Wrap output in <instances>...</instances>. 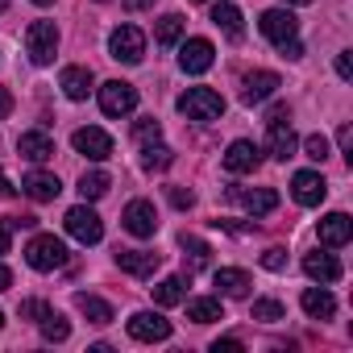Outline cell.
Returning <instances> with one entry per match:
<instances>
[{
  "mask_svg": "<svg viewBox=\"0 0 353 353\" xmlns=\"http://www.w3.org/2000/svg\"><path fill=\"white\" fill-rule=\"evenodd\" d=\"M179 112H183L188 121H221L225 96L212 92V88H188V92L179 96Z\"/></svg>",
  "mask_w": 353,
  "mask_h": 353,
  "instance_id": "cell-1",
  "label": "cell"
},
{
  "mask_svg": "<svg viewBox=\"0 0 353 353\" xmlns=\"http://www.w3.org/2000/svg\"><path fill=\"white\" fill-rule=\"evenodd\" d=\"M26 262H30L34 270H59V266H67V245H63L54 233H38V237L26 245Z\"/></svg>",
  "mask_w": 353,
  "mask_h": 353,
  "instance_id": "cell-2",
  "label": "cell"
},
{
  "mask_svg": "<svg viewBox=\"0 0 353 353\" xmlns=\"http://www.w3.org/2000/svg\"><path fill=\"white\" fill-rule=\"evenodd\" d=\"M54 50H59V30H54V21H34V26L26 30V54H30V63L46 67V63H54Z\"/></svg>",
  "mask_w": 353,
  "mask_h": 353,
  "instance_id": "cell-3",
  "label": "cell"
},
{
  "mask_svg": "<svg viewBox=\"0 0 353 353\" xmlns=\"http://www.w3.org/2000/svg\"><path fill=\"white\" fill-rule=\"evenodd\" d=\"M63 225H67V233H71L79 245H96V241L104 237V221L96 216V208H88V200L75 204V208L63 216Z\"/></svg>",
  "mask_w": 353,
  "mask_h": 353,
  "instance_id": "cell-4",
  "label": "cell"
},
{
  "mask_svg": "<svg viewBox=\"0 0 353 353\" xmlns=\"http://www.w3.org/2000/svg\"><path fill=\"white\" fill-rule=\"evenodd\" d=\"M258 30H262V38H270L274 46H287V42L299 38V21H295L291 9H266V13L258 17Z\"/></svg>",
  "mask_w": 353,
  "mask_h": 353,
  "instance_id": "cell-5",
  "label": "cell"
},
{
  "mask_svg": "<svg viewBox=\"0 0 353 353\" xmlns=\"http://www.w3.org/2000/svg\"><path fill=\"white\" fill-rule=\"evenodd\" d=\"M108 50H112L117 63L133 67V63H141V54H145V34H141L137 26H117L112 38H108Z\"/></svg>",
  "mask_w": 353,
  "mask_h": 353,
  "instance_id": "cell-6",
  "label": "cell"
},
{
  "mask_svg": "<svg viewBox=\"0 0 353 353\" xmlns=\"http://www.w3.org/2000/svg\"><path fill=\"white\" fill-rule=\"evenodd\" d=\"M100 108H104V117H129L137 108V88L121 83V79H108L100 88Z\"/></svg>",
  "mask_w": 353,
  "mask_h": 353,
  "instance_id": "cell-7",
  "label": "cell"
},
{
  "mask_svg": "<svg viewBox=\"0 0 353 353\" xmlns=\"http://www.w3.org/2000/svg\"><path fill=\"white\" fill-rule=\"evenodd\" d=\"M121 225H125V233H133V237H154V233H158V212H154L150 200H133V204H125Z\"/></svg>",
  "mask_w": 353,
  "mask_h": 353,
  "instance_id": "cell-8",
  "label": "cell"
},
{
  "mask_svg": "<svg viewBox=\"0 0 353 353\" xmlns=\"http://www.w3.org/2000/svg\"><path fill=\"white\" fill-rule=\"evenodd\" d=\"M291 196H295V204H303V208L324 204V196H328L324 174H320V170H299L295 179H291Z\"/></svg>",
  "mask_w": 353,
  "mask_h": 353,
  "instance_id": "cell-9",
  "label": "cell"
},
{
  "mask_svg": "<svg viewBox=\"0 0 353 353\" xmlns=\"http://www.w3.org/2000/svg\"><path fill=\"white\" fill-rule=\"evenodd\" d=\"M212 59H216V50H212L208 38H188V42L179 46V67H183L188 75H204V71L212 67Z\"/></svg>",
  "mask_w": 353,
  "mask_h": 353,
  "instance_id": "cell-10",
  "label": "cell"
},
{
  "mask_svg": "<svg viewBox=\"0 0 353 353\" xmlns=\"http://www.w3.org/2000/svg\"><path fill=\"white\" fill-rule=\"evenodd\" d=\"M229 200L233 204H241L250 216H266V212H274L279 208V192H270V188H229Z\"/></svg>",
  "mask_w": 353,
  "mask_h": 353,
  "instance_id": "cell-11",
  "label": "cell"
},
{
  "mask_svg": "<svg viewBox=\"0 0 353 353\" xmlns=\"http://www.w3.org/2000/svg\"><path fill=\"white\" fill-rule=\"evenodd\" d=\"M129 336L133 341H166L170 336V320L162 312H133L129 316Z\"/></svg>",
  "mask_w": 353,
  "mask_h": 353,
  "instance_id": "cell-12",
  "label": "cell"
},
{
  "mask_svg": "<svg viewBox=\"0 0 353 353\" xmlns=\"http://www.w3.org/2000/svg\"><path fill=\"white\" fill-rule=\"evenodd\" d=\"M75 150L79 154H88L92 162H104V158H112V137L104 133V129H96V125H83V129H75Z\"/></svg>",
  "mask_w": 353,
  "mask_h": 353,
  "instance_id": "cell-13",
  "label": "cell"
},
{
  "mask_svg": "<svg viewBox=\"0 0 353 353\" xmlns=\"http://www.w3.org/2000/svg\"><path fill=\"white\" fill-rule=\"evenodd\" d=\"M258 162H262V150H258L254 141H245V137L225 150V170H229V174H254Z\"/></svg>",
  "mask_w": 353,
  "mask_h": 353,
  "instance_id": "cell-14",
  "label": "cell"
},
{
  "mask_svg": "<svg viewBox=\"0 0 353 353\" xmlns=\"http://www.w3.org/2000/svg\"><path fill=\"white\" fill-rule=\"evenodd\" d=\"M279 88H283V79H279L274 71H254V75L241 79V100H245V104H262V100H270Z\"/></svg>",
  "mask_w": 353,
  "mask_h": 353,
  "instance_id": "cell-15",
  "label": "cell"
},
{
  "mask_svg": "<svg viewBox=\"0 0 353 353\" xmlns=\"http://www.w3.org/2000/svg\"><path fill=\"white\" fill-rule=\"evenodd\" d=\"M295 145H299V137H295L291 121H266V150H270L279 162H287V158L295 154Z\"/></svg>",
  "mask_w": 353,
  "mask_h": 353,
  "instance_id": "cell-16",
  "label": "cell"
},
{
  "mask_svg": "<svg viewBox=\"0 0 353 353\" xmlns=\"http://www.w3.org/2000/svg\"><path fill=\"white\" fill-rule=\"evenodd\" d=\"M117 266L133 279H150L158 266H162V254H150V250H117Z\"/></svg>",
  "mask_w": 353,
  "mask_h": 353,
  "instance_id": "cell-17",
  "label": "cell"
},
{
  "mask_svg": "<svg viewBox=\"0 0 353 353\" xmlns=\"http://www.w3.org/2000/svg\"><path fill=\"white\" fill-rule=\"evenodd\" d=\"M21 192H26L30 200H38V204H50V200H59L63 183H59V174H46V170H30L26 179H21Z\"/></svg>",
  "mask_w": 353,
  "mask_h": 353,
  "instance_id": "cell-18",
  "label": "cell"
},
{
  "mask_svg": "<svg viewBox=\"0 0 353 353\" xmlns=\"http://www.w3.org/2000/svg\"><path fill=\"white\" fill-rule=\"evenodd\" d=\"M349 237H353V221H349L345 212H328V216L320 221V245L341 250V245H349Z\"/></svg>",
  "mask_w": 353,
  "mask_h": 353,
  "instance_id": "cell-19",
  "label": "cell"
},
{
  "mask_svg": "<svg viewBox=\"0 0 353 353\" xmlns=\"http://www.w3.org/2000/svg\"><path fill=\"white\" fill-rule=\"evenodd\" d=\"M17 154L30 158V162H46V158H54V141H50V133H42V129H26V133L17 137Z\"/></svg>",
  "mask_w": 353,
  "mask_h": 353,
  "instance_id": "cell-20",
  "label": "cell"
},
{
  "mask_svg": "<svg viewBox=\"0 0 353 353\" xmlns=\"http://www.w3.org/2000/svg\"><path fill=\"white\" fill-rule=\"evenodd\" d=\"M303 274H307L312 283H336V279H341V262H336L332 254L312 250V254H303Z\"/></svg>",
  "mask_w": 353,
  "mask_h": 353,
  "instance_id": "cell-21",
  "label": "cell"
},
{
  "mask_svg": "<svg viewBox=\"0 0 353 353\" xmlns=\"http://www.w3.org/2000/svg\"><path fill=\"white\" fill-rule=\"evenodd\" d=\"M92 71L88 67H67L63 75H59V88H63V96L67 100H88V92H92Z\"/></svg>",
  "mask_w": 353,
  "mask_h": 353,
  "instance_id": "cell-22",
  "label": "cell"
},
{
  "mask_svg": "<svg viewBox=\"0 0 353 353\" xmlns=\"http://www.w3.org/2000/svg\"><path fill=\"white\" fill-rule=\"evenodd\" d=\"M216 287H221L229 299H245L250 287H254V279H250L245 270H237V266H221V270H216Z\"/></svg>",
  "mask_w": 353,
  "mask_h": 353,
  "instance_id": "cell-23",
  "label": "cell"
},
{
  "mask_svg": "<svg viewBox=\"0 0 353 353\" xmlns=\"http://www.w3.org/2000/svg\"><path fill=\"white\" fill-rule=\"evenodd\" d=\"M299 303H303V312H307L312 320H328V316L336 312V299H332L324 287H307V291L299 295Z\"/></svg>",
  "mask_w": 353,
  "mask_h": 353,
  "instance_id": "cell-24",
  "label": "cell"
},
{
  "mask_svg": "<svg viewBox=\"0 0 353 353\" xmlns=\"http://www.w3.org/2000/svg\"><path fill=\"white\" fill-rule=\"evenodd\" d=\"M183 299H188V279L183 274H170V279H162L154 287V303L158 307H174V303H183Z\"/></svg>",
  "mask_w": 353,
  "mask_h": 353,
  "instance_id": "cell-25",
  "label": "cell"
},
{
  "mask_svg": "<svg viewBox=\"0 0 353 353\" xmlns=\"http://www.w3.org/2000/svg\"><path fill=\"white\" fill-rule=\"evenodd\" d=\"M179 245L188 250V254H183V262H188V274H196V270H204V266L212 262V245H208V241H200V237L183 233V237H179Z\"/></svg>",
  "mask_w": 353,
  "mask_h": 353,
  "instance_id": "cell-26",
  "label": "cell"
},
{
  "mask_svg": "<svg viewBox=\"0 0 353 353\" xmlns=\"http://www.w3.org/2000/svg\"><path fill=\"white\" fill-rule=\"evenodd\" d=\"M212 26H216V30H225L229 38H241V34H245V26H241V9H237V5H229V0L212 5Z\"/></svg>",
  "mask_w": 353,
  "mask_h": 353,
  "instance_id": "cell-27",
  "label": "cell"
},
{
  "mask_svg": "<svg viewBox=\"0 0 353 353\" xmlns=\"http://www.w3.org/2000/svg\"><path fill=\"white\" fill-rule=\"evenodd\" d=\"M75 307L92 320V324H112V303H104L100 295H88V291H79L75 295Z\"/></svg>",
  "mask_w": 353,
  "mask_h": 353,
  "instance_id": "cell-28",
  "label": "cell"
},
{
  "mask_svg": "<svg viewBox=\"0 0 353 353\" xmlns=\"http://www.w3.org/2000/svg\"><path fill=\"white\" fill-rule=\"evenodd\" d=\"M188 320H196V324H212V320H225V307H221V299L200 295V299L188 303Z\"/></svg>",
  "mask_w": 353,
  "mask_h": 353,
  "instance_id": "cell-29",
  "label": "cell"
},
{
  "mask_svg": "<svg viewBox=\"0 0 353 353\" xmlns=\"http://www.w3.org/2000/svg\"><path fill=\"white\" fill-rule=\"evenodd\" d=\"M183 26H188V21H183L179 13H166V17L158 21V30H154V38H158V46H174V42H179V38H183Z\"/></svg>",
  "mask_w": 353,
  "mask_h": 353,
  "instance_id": "cell-30",
  "label": "cell"
},
{
  "mask_svg": "<svg viewBox=\"0 0 353 353\" xmlns=\"http://www.w3.org/2000/svg\"><path fill=\"white\" fill-rule=\"evenodd\" d=\"M170 162H174V154H170L162 141H145V145H141V166H145V170H166Z\"/></svg>",
  "mask_w": 353,
  "mask_h": 353,
  "instance_id": "cell-31",
  "label": "cell"
},
{
  "mask_svg": "<svg viewBox=\"0 0 353 353\" xmlns=\"http://www.w3.org/2000/svg\"><path fill=\"white\" fill-rule=\"evenodd\" d=\"M108 183H112V179H108L104 170H88L83 179H79V196H83V200H100V196L108 192Z\"/></svg>",
  "mask_w": 353,
  "mask_h": 353,
  "instance_id": "cell-32",
  "label": "cell"
},
{
  "mask_svg": "<svg viewBox=\"0 0 353 353\" xmlns=\"http://www.w3.org/2000/svg\"><path fill=\"white\" fill-rule=\"evenodd\" d=\"M38 324H42V336H46V341H67V336H71V324H67V320H63L54 307H50V312L38 320Z\"/></svg>",
  "mask_w": 353,
  "mask_h": 353,
  "instance_id": "cell-33",
  "label": "cell"
},
{
  "mask_svg": "<svg viewBox=\"0 0 353 353\" xmlns=\"http://www.w3.org/2000/svg\"><path fill=\"white\" fill-rule=\"evenodd\" d=\"M250 316H254V320H266V324H274V320H287V307H283L279 299H254Z\"/></svg>",
  "mask_w": 353,
  "mask_h": 353,
  "instance_id": "cell-34",
  "label": "cell"
},
{
  "mask_svg": "<svg viewBox=\"0 0 353 353\" xmlns=\"http://www.w3.org/2000/svg\"><path fill=\"white\" fill-rule=\"evenodd\" d=\"M158 137H162V125H158L154 117H141V121L133 125V141H137V145H145V141H158Z\"/></svg>",
  "mask_w": 353,
  "mask_h": 353,
  "instance_id": "cell-35",
  "label": "cell"
},
{
  "mask_svg": "<svg viewBox=\"0 0 353 353\" xmlns=\"http://www.w3.org/2000/svg\"><path fill=\"white\" fill-rule=\"evenodd\" d=\"M303 150H307L312 162H324V158H328V137H324V133H312V137L303 141Z\"/></svg>",
  "mask_w": 353,
  "mask_h": 353,
  "instance_id": "cell-36",
  "label": "cell"
},
{
  "mask_svg": "<svg viewBox=\"0 0 353 353\" xmlns=\"http://www.w3.org/2000/svg\"><path fill=\"white\" fill-rule=\"evenodd\" d=\"M262 266H266V270H283V266H287V250H279V245L266 250V254H262Z\"/></svg>",
  "mask_w": 353,
  "mask_h": 353,
  "instance_id": "cell-37",
  "label": "cell"
},
{
  "mask_svg": "<svg viewBox=\"0 0 353 353\" xmlns=\"http://www.w3.org/2000/svg\"><path fill=\"white\" fill-rule=\"evenodd\" d=\"M50 312V303H42V299H26L21 303V316H30V320H42Z\"/></svg>",
  "mask_w": 353,
  "mask_h": 353,
  "instance_id": "cell-38",
  "label": "cell"
},
{
  "mask_svg": "<svg viewBox=\"0 0 353 353\" xmlns=\"http://www.w3.org/2000/svg\"><path fill=\"white\" fill-rule=\"evenodd\" d=\"M166 196H170V204H174V208H192V204H196V196H192L188 188H170Z\"/></svg>",
  "mask_w": 353,
  "mask_h": 353,
  "instance_id": "cell-39",
  "label": "cell"
},
{
  "mask_svg": "<svg viewBox=\"0 0 353 353\" xmlns=\"http://www.w3.org/2000/svg\"><path fill=\"white\" fill-rule=\"evenodd\" d=\"M245 345L237 341V336H221V341H212V353H241Z\"/></svg>",
  "mask_w": 353,
  "mask_h": 353,
  "instance_id": "cell-40",
  "label": "cell"
},
{
  "mask_svg": "<svg viewBox=\"0 0 353 353\" xmlns=\"http://www.w3.org/2000/svg\"><path fill=\"white\" fill-rule=\"evenodd\" d=\"M336 75H341V79H353V59H349V50L336 54Z\"/></svg>",
  "mask_w": 353,
  "mask_h": 353,
  "instance_id": "cell-41",
  "label": "cell"
},
{
  "mask_svg": "<svg viewBox=\"0 0 353 353\" xmlns=\"http://www.w3.org/2000/svg\"><path fill=\"white\" fill-rule=\"evenodd\" d=\"M336 145H341V150H345V158H349V150H353V129H349V125H341V129H336Z\"/></svg>",
  "mask_w": 353,
  "mask_h": 353,
  "instance_id": "cell-42",
  "label": "cell"
},
{
  "mask_svg": "<svg viewBox=\"0 0 353 353\" xmlns=\"http://www.w3.org/2000/svg\"><path fill=\"white\" fill-rule=\"evenodd\" d=\"M283 50V59H303V42L295 38V42H287V46H279Z\"/></svg>",
  "mask_w": 353,
  "mask_h": 353,
  "instance_id": "cell-43",
  "label": "cell"
},
{
  "mask_svg": "<svg viewBox=\"0 0 353 353\" xmlns=\"http://www.w3.org/2000/svg\"><path fill=\"white\" fill-rule=\"evenodd\" d=\"M9 112H13V96H9V92H5V88H0V121H5V117H9Z\"/></svg>",
  "mask_w": 353,
  "mask_h": 353,
  "instance_id": "cell-44",
  "label": "cell"
},
{
  "mask_svg": "<svg viewBox=\"0 0 353 353\" xmlns=\"http://www.w3.org/2000/svg\"><path fill=\"white\" fill-rule=\"evenodd\" d=\"M9 287H13V270L0 262V291H9Z\"/></svg>",
  "mask_w": 353,
  "mask_h": 353,
  "instance_id": "cell-45",
  "label": "cell"
},
{
  "mask_svg": "<svg viewBox=\"0 0 353 353\" xmlns=\"http://www.w3.org/2000/svg\"><path fill=\"white\" fill-rule=\"evenodd\" d=\"M0 196H17V188L9 183V174H5V170H0Z\"/></svg>",
  "mask_w": 353,
  "mask_h": 353,
  "instance_id": "cell-46",
  "label": "cell"
},
{
  "mask_svg": "<svg viewBox=\"0 0 353 353\" xmlns=\"http://www.w3.org/2000/svg\"><path fill=\"white\" fill-rule=\"evenodd\" d=\"M5 254H9V221L0 225V258H5Z\"/></svg>",
  "mask_w": 353,
  "mask_h": 353,
  "instance_id": "cell-47",
  "label": "cell"
},
{
  "mask_svg": "<svg viewBox=\"0 0 353 353\" xmlns=\"http://www.w3.org/2000/svg\"><path fill=\"white\" fill-rule=\"evenodd\" d=\"M150 5H154V0H125V9H129V13H137V9H150Z\"/></svg>",
  "mask_w": 353,
  "mask_h": 353,
  "instance_id": "cell-48",
  "label": "cell"
},
{
  "mask_svg": "<svg viewBox=\"0 0 353 353\" xmlns=\"http://www.w3.org/2000/svg\"><path fill=\"white\" fill-rule=\"evenodd\" d=\"M283 5H312V0H283Z\"/></svg>",
  "mask_w": 353,
  "mask_h": 353,
  "instance_id": "cell-49",
  "label": "cell"
},
{
  "mask_svg": "<svg viewBox=\"0 0 353 353\" xmlns=\"http://www.w3.org/2000/svg\"><path fill=\"white\" fill-rule=\"evenodd\" d=\"M9 5H13V0H0V13H5V9H9Z\"/></svg>",
  "mask_w": 353,
  "mask_h": 353,
  "instance_id": "cell-50",
  "label": "cell"
},
{
  "mask_svg": "<svg viewBox=\"0 0 353 353\" xmlns=\"http://www.w3.org/2000/svg\"><path fill=\"white\" fill-rule=\"evenodd\" d=\"M34 5H42V9H46V5H54V0H34Z\"/></svg>",
  "mask_w": 353,
  "mask_h": 353,
  "instance_id": "cell-51",
  "label": "cell"
},
{
  "mask_svg": "<svg viewBox=\"0 0 353 353\" xmlns=\"http://www.w3.org/2000/svg\"><path fill=\"white\" fill-rule=\"evenodd\" d=\"M0 328H5V312H0Z\"/></svg>",
  "mask_w": 353,
  "mask_h": 353,
  "instance_id": "cell-52",
  "label": "cell"
},
{
  "mask_svg": "<svg viewBox=\"0 0 353 353\" xmlns=\"http://www.w3.org/2000/svg\"><path fill=\"white\" fill-rule=\"evenodd\" d=\"M196 5H200V0H196Z\"/></svg>",
  "mask_w": 353,
  "mask_h": 353,
  "instance_id": "cell-53",
  "label": "cell"
}]
</instances>
